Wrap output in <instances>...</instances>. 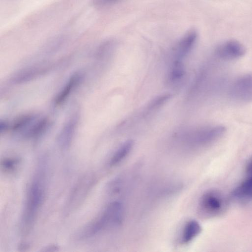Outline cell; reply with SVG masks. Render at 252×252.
Here are the masks:
<instances>
[{"label":"cell","instance_id":"cell-9","mask_svg":"<svg viewBox=\"0 0 252 252\" xmlns=\"http://www.w3.org/2000/svg\"><path fill=\"white\" fill-rule=\"evenodd\" d=\"M236 187L232 193V197L241 202L252 201V174Z\"/></svg>","mask_w":252,"mask_h":252},{"label":"cell","instance_id":"cell-14","mask_svg":"<svg viewBox=\"0 0 252 252\" xmlns=\"http://www.w3.org/2000/svg\"><path fill=\"white\" fill-rule=\"evenodd\" d=\"M48 124L47 118H43L38 122L30 130L28 135L31 137H35L41 134L44 131Z\"/></svg>","mask_w":252,"mask_h":252},{"label":"cell","instance_id":"cell-13","mask_svg":"<svg viewBox=\"0 0 252 252\" xmlns=\"http://www.w3.org/2000/svg\"><path fill=\"white\" fill-rule=\"evenodd\" d=\"M171 96L170 94H165L157 97L148 104L146 109V112L150 113L158 109L168 101Z\"/></svg>","mask_w":252,"mask_h":252},{"label":"cell","instance_id":"cell-4","mask_svg":"<svg viewBox=\"0 0 252 252\" xmlns=\"http://www.w3.org/2000/svg\"><path fill=\"white\" fill-rule=\"evenodd\" d=\"M230 94L237 101L252 102V74H246L237 78L231 85Z\"/></svg>","mask_w":252,"mask_h":252},{"label":"cell","instance_id":"cell-18","mask_svg":"<svg viewBox=\"0 0 252 252\" xmlns=\"http://www.w3.org/2000/svg\"><path fill=\"white\" fill-rule=\"evenodd\" d=\"M247 172L248 175L252 174V158L247 166Z\"/></svg>","mask_w":252,"mask_h":252},{"label":"cell","instance_id":"cell-1","mask_svg":"<svg viewBox=\"0 0 252 252\" xmlns=\"http://www.w3.org/2000/svg\"><path fill=\"white\" fill-rule=\"evenodd\" d=\"M44 161L36 169L28 189L22 217L23 232H29L33 225L45 199L46 190V169Z\"/></svg>","mask_w":252,"mask_h":252},{"label":"cell","instance_id":"cell-10","mask_svg":"<svg viewBox=\"0 0 252 252\" xmlns=\"http://www.w3.org/2000/svg\"><path fill=\"white\" fill-rule=\"evenodd\" d=\"M132 140H127L122 144L113 154L109 161V165L116 166L123 161L130 153L133 146Z\"/></svg>","mask_w":252,"mask_h":252},{"label":"cell","instance_id":"cell-2","mask_svg":"<svg viewBox=\"0 0 252 252\" xmlns=\"http://www.w3.org/2000/svg\"><path fill=\"white\" fill-rule=\"evenodd\" d=\"M124 217L123 205L118 201L112 202L80 232L78 237L81 239L90 238L106 230L117 228L122 224Z\"/></svg>","mask_w":252,"mask_h":252},{"label":"cell","instance_id":"cell-16","mask_svg":"<svg viewBox=\"0 0 252 252\" xmlns=\"http://www.w3.org/2000/svg\"><path fill=\"white\" fill-rule=\"evenodd\" d=\"M33 116L31 115H26L19 117L16 119L11 126V128L13 130H17L28 124L32 119Z\"/></svg>","mask_w":252,"mask_h":252},{"label":"cell","instance_id":"cell-8","mask_svg":"<svg viewBox=\"0 0 252 252\" xmlns=\"http://www.w3.org/2000/svg\"><path fill=\"white\" fill-rule=\"evenodd\" d=\"M200 223L195 220H190L184 224L180 236L182 244H188L193 240L201 232Z\"/></svg>","mask_w":252,"mask_h":252},{"label":"cell","instance_id":"cell-17","mask_svg":"<svg viewBox=\"0 0 252 252\" xmlns=\"http://www.w3.org/2000/svg\"><path fill=\"white\" fill-rule=\"evenodd\" d=\"M118 0H95V2L97 5H106L112 4Z\"/></svg>","mask_w":252,"mask_h":252},{"label":"cell","instance_id":"cell-12","mask_svg":"<svg viewBox=\"0 0 252 252\" xmlns=\"http://www.w3.org/2000/svg\"><path fill=\"white\" fill-rule=\"evenodd\" d=\"M185 73L182 61L174 60L169 73L171 81L175 82L181 79Z\"/></svg>","mask_w":252,"mask_h":252},{"label":"cell","instance_id":"cell-15","mask_svg":"<svg viewBox=\"0 0 252 252\" xmlns=\"http://www.w3.org/2000/svg\"><path fill=\"white\" fill-rule=\"evenodd\" d=\"M19 160L15 158H5L1 161V167L4 172H11L15 170Z\"/></svg>","mask_w":252,"mask_h":252},{"label":"cell","instance_id":"cell-6","mask_svg":"<svg viewBox=\"0 0 252 252\" xmlns=\"http://www.w3.org/2000/svg\"><path fill=\"white\" fill-rule=\"evenodd\" d=\"M220 58L226 61L237 60L246 53L244 46L235 40H227L219 45L216 51Z\"/></svg>","mask_w":252,"mask_h":252},{"label":"cell","instance_id":"cell-3","mask_svg":"<svg viewBox=\"0 0 252 252\" xmlns=\"http://www.w3.org/2000/svg\"><path fill=\"white\" fill-rule=\"evenodd\" d=\"M226 208V201L223 195L215 189L205 191L199 200L198 210L204 218H212L220 215Z\"/></svg>","mask_w":252,"mask_h":252},{"label":"cell","instance_id":"cell-7","mask_svg":"<svg viewBox=\"0 0 252 252\" xmlns=\"http://www.w3.org/2000/svg\"><path fill=\"white\" fill-rule=\"evenodd\" d=\"M197 34L195 31L188 32L179 41L175 47L174 60L182 61L193 47Z\"/></svg>","mask_w":252,"mask_h":252},{"label":"cell","instance_id":"cell-11","mask_svg":"<svg viewBox=\"0 0 252 252\" xmlns=\"http://www.w3.org/2000/svg\"><path fill=\"white\" fill-rule=\"evenodd\" d=\"M79 79V75L77 74L72 75L70 78L64 88L57 96L55 99V103L57 105L61 104L66 100L70 93L78 84Z\"/></svg>","mask_w":252,"mask_h":252},{"label":"cell","instance_id":"cell-5","mask_svg":"<svg viewBox=\"0 0 252 252\" xmlns=\"http://www.w3.org/2000/svg\"><path fill=\"white\" fill-rule=\"evenodd\" d=\"M225 130L224 126L220 125L199 129L189 136V143L193 146L209 144L220 138Z\"/></svg>","mask_w":252,"mask_h":252}]
</instances>
